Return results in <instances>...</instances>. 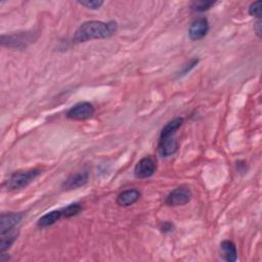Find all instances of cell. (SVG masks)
I'll use <instances>...</instances> for the list:
<instances>
[{"mask_svg": "<svg viewBox=\"0 0 262 262\" xmlns=\"http://www.w3.org/2000/svg\"><path fill=\"white\" fill-rule=\"evenodd\" d=\"M118 30V24L115 21H88L80 25L73 36V41L76 43H83L96 39H106Z\"/></svg>", "mask_w": 262, "mask_h": 262, "instance_id": "cell-1", "label": "cell"}, {"mask_svg": "<svg viewBox=\"0 0 262 262\" xmlns=\"http://www.w3.org/2000/svg\"><path fill=\"white\" fill-rule=\"evenodd\" d=\"M39 37L37 31H26L17 32L9 35H2L0 37V42L2 46L13 48V49H24L30 44L34 43Z\"/></svg>", "mask_w": 262, "mask_h": 262, "instance_id": "cell-2", "label": "cell"}, {"mask_svg": "<svg viewBox=\"0 0 262 262\" xmlns=\"http://www.w3.org/2000/svg\"><path fill=\"white\" fill-rule=\"evenodd\" d=\"M41 173L42 170L39 168L14 172L5 181V187L8 191H16V190L25 189Z\"/></svg>", "mask_w": 262, "mask_h": 262, "instance_id": "cell-3", "label": "cell"}, {"mask_svg": "<svg viewBox=\"0 0 262 262\" xmlns=\"http://www.w3.org/2000/svg\"><path fill=\"white\" fill-rule=\"evenodd\" d=\"M192 197L193 193L189 188L180 187L169 193V195L166 197L165 204L169 207L184 206L191 202Z\"/></svg>", "mask_w": 262, "mask_h": 262, "instance_id": "cell-4", "label": "cell"}, {"mask_svg": "<svg viewBox=\"0 0 262 262\" xmlns=\"http://www.w3.org/2000/svg\"><path fill=\"white\" fill-rule=\"evenodd\" d=\"M95 109L92 104L88 102H81L74 105L67 113V118L73 121H83L92 117Z\"/></svg>", "mask_w": 262, "mask_h": 262, "instance_id": "cell-5", "label": "cell"}, {"mask_svg": "<svg viewBox=\"0 0 262 262\" xmlns=\"http://www.w3.org/2000/svg\"><path fill=\"white\" fill-rule=\"evenodd\" d=\"M157 170V162L153 157H145L139 160L134 167V176L138 179H146L155 174Z\"/></svg>", "mask_w": 262, "mask_h": 262, "instance_id": "cell-6", "label": "cell"}, {"mask_svg": "<svg viewBox=\"0 0 262 262\" xmlns=\"http://www.w3.org/2000/svg\"><path fill=\"white\" fill-rule=\"evenodd\" d=\"M178 147H179V143H178L175 134L160 136L158 151H159V154L162 157L168 158V157L173 156L177 152Z\"/></svg>", "mask_w": 262, "mask_h": 262, "instance_id": "cell-7", "label": "cell"}, {"mask_svg": "<svg viewBox=\"0 0 262 262\" xmlns=\"http://www.w3.org/2000/svg\"><path fill=\"white\" fill-rule=\"evenodd\" d=\"M89 180V171L82 170L71 174L62 185L64 191H72L84 187Z\"/></svg>", "mask_w": 262, "mask_h": 262, "instance_id": "cell-8", "label": "cell"}, {"mask_svg": "<svg viewBox=\"0 0 262 262\" xmlns=\"http://www.w3.org/2000/svg\"><path fill=\"white\" fill-rule=\"evenodd\" d=\"M209 32V22L206 17H199L191 24L189 37L193 41L203 39Z\"/></svg>", "mask_w": 262, "mask_h": 262, "instance_id": "cell-9", "label": "cell"}, {"mask_svg": "<svg viewBox=\"0 0 262 262\" xmlns=\"http://www.w3.org/2000/svg\"><path fill=\"white\" fill-rule=\"evenodd\" d=\"M24 215L22 213L8 212L2 213L0 216V234H4L8 231L13 230L19 223H21Z\"/></svg>", "mask_w": 262, "mask_h": 262, "instance_id": "cell-10", "label": "cell"}, {"mask_svg": "<svg viewBox=\"0 0 262 262\" xmlns=\"http://www.w3.org/2000/svg\"><path fill=\"white\" fill-rule=\"evenodd\" d=\"M140 197H142V193L136 189L125 190L118 195L117 204L121 207H129L135 204Z\"/></svg>", "mask_w": 262, "mask_h": 262, "instance_id": "cell-11", "label": "cell"}, {"mask_svg": "<svg viewBox=\"0 0 262 262\" xmlns=\"http://www.w3.org/2000/svg\"><path fill=\"white\" fill-rule=\"evenodd\" d=\"M220 251L223 254V257L228 262H235L238 259V251L236 244L233 241L226 240L223 241L220 244Z\"/></svg>", "mask_w": 262, "mask_h": 262, "instance_id": "cell-12", "label": "cell"}, {"mask_svg": "<svg viewBox=\"0 0 262 262\" xmlns=\"http://www.w3.org/2000/svg\"><path fill=\"white\" fill-rule=\"evenodd\" d=\"M62 217H63V214H62V210L60 209L50 211V212L44 214L43 216H41L38 219L37 227L40 229L48 228V227L54 225L56 221H58Z\"/></svg>", "mask_w": 262, "mask_h": 262, "instance_id": "cell-13", "label": "cell"}, {"mask_svg": "<svg viewBox=\"0 0 262 262\" xmlns=\"http://www.w3.org/2000/svg\"><path fill=\"white\" fill-rule=\"evenodd\" d=\"M19 233L16 230L8 231L4 234H0L1 239H0V252H5L7 251L16 241Z\"/></svg>", "mask_w": 262, "mask_h": 262, "instance_id": "cell-14", "label": "cell"}, {"mask_svg": "<svg viewBox=\"0 0 262 262\" xmlns=\"http://www.w3.org/2000/svg\"><path fill=\"white\" fill-rule=\"evenodd\" d=\"M184 124V118H174L173 120L169 121V122L163 127V129L161 130L160 136H166V135H171V134H176L177 130L183 126Z\"/></svg>", "mask_w": 262, "mask_h": 262, "instance_id": "cell-15", "label": "cell"}, {"mask_svg": "<svg viewBox=\"0 0 262 262\" xmlns=\"http://www.w3.org/2000/svg\"><path fill=\"white\" fill-rule=\"evenodd\" d=\"M217 2L210 1V0H198L192 3V10L195 12H204L213 7Z\"/></svg>", "mask_w": 262, "mask_h": 262, "instance_id": "cell-16", "label": "cell"}, {"mask_svg": "<svg viewBox=\"0 0 262 262\" xmlns=\"http://www.w3.org/2000/svg\"><path fill=\"white\" fill-rule=\"evenodd\" d=\"M82 205L80 203H72L64 208H62L60 210H62V214H63V217H66V218H70V217H73V216H76L78 215L80 212L82 211Z\"/></svg>", "mask_w": 262, "mask_h": 262, "instance_id": "cell-17", "label": "cell"}, {"mask_svg": "<svg viewBox=\"0 0 262 262\" xmlns=\"http://www.w3.org/2000/svg\"><path fill=\"white\" fill-rule=\"evenodd\" d=\"M77 3H79L80 5H82L88 9L97 10L104 5L105 2L103 1V0H84V1H77Z\"/></svg>", "mask_w": 262, "mask_h": 262, "instance_id": "cell-18", "label": "cell"}, {"mask_svg": "<svg viewBox=\"0 0 262 262\" xmlns=\"http://www.w3.org/2000/svg\"><path fill=\"white\" fill-rule=\"evenodd\" d=\"M261 6H262V2L260 1V0H258V1H255V2H252L248 8L249 14L256 17L257 19H261V16H262Z\"/></svg>", "mask_w": 262, "mask_h": 262, "instance_id": "cell-19", "label": "cell"}, {"mask_svg": "<svg viewBox=\"0 0 262 262\" xmlns=\"http://www.w3.org/2000/svg\"><path fill=\"white\" fill-rule=\"evenodd\" d=\"M236 169L240 174H246L249 170V166L246 161H238L236 163Z\"/></svg>", "mask_w": 262, "mask_h": 262, "instance_id": "cell-20", "label": "cell"}, {"mask_svg": "<svg viewBox=\"0 0 262 262\" xmlns=\"http://www.w3.org/2000/svg\"><path fill=\"white\" fill-rule=\"evenodd\" d=\"M198 63H199V59H196V58H195V59H192L188 65L185 66V68L183 69V71H181V72L179 73V76H185V75H187L188 73H190V72L198 65Z\"/></svg>", "mask_w": 262, "mask_h": 262, "instance_id": "cell-21", "label": "cell"}, {"mask_svg": "<svg viewBox=\"0 0 262 262\" xmlns=\"http://www.w3.org/2000/svg\"><path fill=\"white\" fill-rule=\"evenodd\" d=\"M160 231L164 233V234H168L174 231V226L173 224H171L170 221H165V223H162L160 226Z\"/></svg>", "mask_w": 262, "mask_h": 262, "instance_id": "cell-22", "label": "cell"}, {"mask_svg": "<svg viewBox=\"0 0 262 262\" xmlns=\"http://www.w3.org/2000/svg\"><path fill=\"white\" fill-rule=\"evenodd\" d=\"M261 19H257L254 24V32L258 38H261Z\"/></svg>", "mask_w": 262, "mask_h": 262, "instance_id": "cell-23", "label": "cell"}]
</instances>
